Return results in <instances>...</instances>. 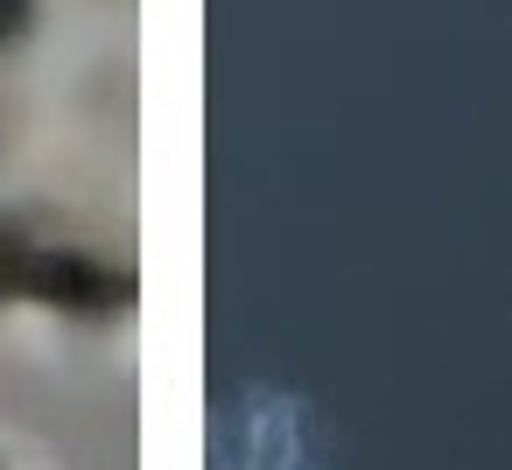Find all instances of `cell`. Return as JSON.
<instances>
[{
  "instance_id": "obj_1",
  "label": "cell",
  "mask_w": 512,
  "mask_h": 470,
  "mask_svg": "<svg viewBox=\"0 0 512 470\" xmlns=\"http://www.w3.org/2000/svg\"><path fill=\"white\" fill-rule=\"evenodd\" d=\"M0 295H29V302H57V309H127L134 281L78 246H50L29 232H0Z\"/></svg>"
},
{
  "instance_id": "obj_2",
  "label": "cell",
  "mask_w": 512,
  "mask_h": 470,
  "mask_svg": "<svg viewBox=\"0 0 512 470\" xmlns=\"http://www.w3.org/2000/svg\"><path fill=\"white\" fill-rule=\"evenodd\" d=\"M29 29V0H0V43H15Z\"/></svg>"
}]
</instances>
